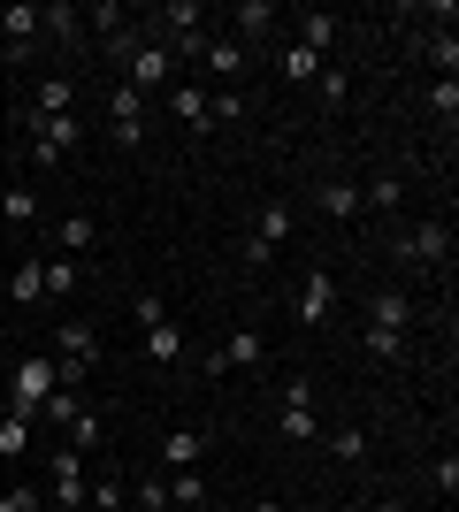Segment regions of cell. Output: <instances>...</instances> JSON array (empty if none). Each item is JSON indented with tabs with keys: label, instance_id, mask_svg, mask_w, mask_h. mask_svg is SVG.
<instances>
[{
	"label": "cell",
	"instance_id": "cell-1",
	"mask_svg": "<svg viewBox=\"0 0 459 512\" xmlns=\"http://www.w3.org/2000/svg\"><path fill=\"white\" fill-rule=\"evenodd\" d=\"M77 459H85V451H46V505H54V512H77L85 490H92Z\"/></svg>",
	"mask_w": 459,
	"mask_h": 512
},
{
	"label": "cell",
	"instance_id": "cell-2",
	"mask_svg": "<svg viewBox=\"0 0 459 512\" xmlns=\"http://www.w3.org/2000/svg\"><path fill=\"white\" fill-rule=\"evenodd\" d=\"M291 230H299L291 207H261V222H253V237H245V268H268V260L291 245Z\"/></svg>",
	"mask_w": 459,
	"mask_h": 512
},
{
	"label": "cell",
	"instance_id": "cell-3",
	"mask_svg": "<svg viewBox=\"0 0 459 512\" xmlns=\"http://www.w3.org/2000/svg\"><path fill=\"white\" fill-rule=\"evenodd\" d=\"M391 253H398V260H421V268H444V260H452V222H437V214H429V222H414V230H398Z\"/></svg>",
	"mask_w": 459,
	"mask_h": 512
},
{
	"label": "cell",
	"instance_id": "cell-4",
	"mask_svg": "<svg viewBox=\"0 0 459 512\" xmlns=\"http://www.w3.org/2000/svg\"><path fill=\"white\" fill-rule=\"evenodd\" d=\"M108 138H115L123 153L146 146V92H131V85H115V92H108Z\"/></svg>",
	"mask_w": 459,
	"mask_h": 512
},
{
	"label": "cell",
	"instance_id": "cell-5",
	"mask_svg": "<svg viewBox=\"0 0 459 512\" xmlns=\"http://www.w3.org/2000/svg\"><path fill=\"white\" fill-rule=\"evenodd\" d=\"M62 390V375H54V360H16V413L23 421H39V406Z\"/></svg>",
	"mask_w": 459,
	"mask_h": 512
},
{
	"label": "cell",
	"instance_id": "cell-6",
	"mask_svg": "<svg viewBox=\"0 0 459 512\" xmlns=\"http://www.w3.org/2000/svg\"><path fill=\"white\" fill-rule=\"evenodd\" d=\"M261 360H268V337H261V329H230L222 352L207 360V375H238V367H261Z\"/></svg>",
	"mask_w": 459,
	"mask_h": 512
},
{
	"label": "cell",
	"instance_id": "cell-7",
	"mask_svg": "<svg viewBox=\"0 0 459 512\" xmlns=\"http://www.w3.org/2000/svg\"><path fill=\"white\" fill-rule=\"evenodd\" d=\"M199 69H207V77H215V85L230 92V85L245 77V69H253V54H245L238 39H207V46H199Z\"/></svg>",
	"mask_w": 459,
	"mask_h": 512
},
{
	"label": "cell",
	"instance_id": "cell-8",
	"mask_svg": "<svg viewBox=\"0 0 459 512\" xmlns=\"http://www.w3.org/2000/svg\"><path fill=\"white\" fill-rule=\"evenodd\" d=\"M329 306H337V276H329V268H314V276L299 283V299H291V314H299L306 329H322V321H329Z\"/></svg>",
	"mask_w": 459,
	"mask_h": 512
},
{
	"label": "cell",
	"instance_id": "cell-9",
	"mask_svg": "<svg viewBox=\"0 0 459 512\" xmlns=\"http://www.w3.org/2000/svg\"><path fill=\"white\" fill-rule=\"evenodd\" d=\"M368 329H391V337H406V329H414V299H406L398 283H383V291L368 299Z\"/></svg>",
	"mask_w": 459,
	"mask_h": 512
},
{
	"label": "cell",
	"instance_id": "cell-10",
	"mask_svg": "<svg viewBox=\"0 0 459 512\" xmlns=\"http://www.w3.org/2000/svg\"><path fill=\"white\" fill-rule=\"evenodd\" d=\"M337 31H345V16H337V8H306V16H299V46L314 54V62H329Z\"/></svg>",
	"mask_w": 459,
	"mask_h": 512
},
{
	"label": "cell",
	"instance_id": "cell-11",
	"mask_svg": "<svg viewBox=\"0 0 459 512\" xmlns=\"http://www.w3.org/2000/svg\"><path fill=\"white\" fill-rule=\"evenodd\" d=\"M276 16H284L276 0H238V8H230V23H238V46H245V54L268 39V23H276Z\"/></svg>",
	"mask_w": 459,
	"mask_h": 512
},
{
	"label": "cell",
	"instance_id": "cell-12",
	"mask_svg": "<svg viewBox=\"0 0 459 512\" xmlns=\"http://www.w3.org/2000/svg\"><path fill=\"white\" fill-rule=\"evenodd\" d=\"M39 39H62V46H77V39H85V16H77L69 0H46V8H39Z\"/></svg>",
	"mask_w": 459,
	"mask_h": 512
},
{
	"label": "cell",
	"instance_id": "cell-13",
	"mask_svg": "<svg viewBox=\"0 0 459 512\" xmlns=\"http://www.w3.org/2000/svg\"><path fill=\"white\" fill-rule=\"evenodd\" d=\"M169 115L184 130H215V123H207V85H169Z\"/></svg>",
	"mask_w": 459,
	"mask_h": 512
},
{
	"label": "cell",
	"instance_id": "cell-14",
	"mask_svg": "<svg viewBox=\"0 0 459 512\" xmlns=\"http://www.w3.org/2000/svg\"><path fill=\"white\" fill-rule=\"evenodd\" d=\"M199 451H207V436H199V428H169V436H161V467H199Z\"/></svg>",
	"mask_w": 459,
	"mask_h": 512
},
{
	"label": "cell",
	"instance_id": "cell-15",
	"mask_svg": "<svg viewBox=\"0 0 459 512\" xmlns=\"http://www.w3.org/2000/svg\"><path fill=\"white\" fill-rule=\"evenodd\" d=\"M276 436H284V444H322V421H314V406H276Z\"/></svg>",
	"mask_w": 459,
	"mask_h": 512
},
{
	"label": "cell",
	"instance_id": "cell-16",
	"mask_svg": "<svg viewBox=\"0 0 459 512\" xmlns=\"http://www.w3.org/2000/svg\"><path fill=\"white\" fill-rule=\"evenodd\" d=\"M23 107H39V115H77V85H69V77H39V92Z\"/></svg>",
	"mask_w": 459,
	"mask_h": 512
},
{
	"label": "cell",
	"instance_id": "cell-17",
	"mask_svg": "<svg viewBox=\"0 0 459 512\" xmlns=\"http://www.w3.org/2000/svg\"><path fill=\"white\" fill-rule=\"evenodd\" d=\"M0 222H8V230H31V222H39V192H31V184H8V192H0Z\"/></svg>",
	"mask_w": 459,
	"mask_h": 512
},
{
	"label": "cell",
	"instance_id": "cell-18",
	"mask_svg": "<svg viewBox=\"0 0 459 512\" xmlns=\"http://www.w3.org/2000/svg\"><path fill=\"white\" fill-rule=\"evenodd\" d=\"M146 360L153 367H176V360H184V329H176V321H153V329H146Z\"/></svg>",
	"mask_w": 459,
	"mask_h": 512
},
{
	"label": "cell",
	"instance_id": "cell-19",
	"mask_svg": "<svg viewBox=\"0 0 459 512\" xmlns=\"http://www.w3.org/2000/svg\"><path fill=\"white\" fill-rule=\"evenodd\" d=\"M54 237H62L69 260H85L92 245H100V222H92V214H62V230H54Z\"/></svg>",
	"mask_w": 459,
	"mask_h": 512
},
{
	"label": "cell",
	"instance_id": "cell-20",
	"mask_svg": "<svg viewBox=\"0 0 459 512\" xmlns=\"http://www.w3.org/2000/svg\"><path fill=\"white\" fill-rule=\"evenodd\" d=\"M322 214H329V222H352V214H368V207H360V184L329 176V184H322Z\"/></svg>",
	"mask_w": 459,
	"mask_h": 512
},
{
	"label": "cell",
	"instance_id": "cell-21",
	"mask_svg": "<svg viewBox=\"0 0 459 512\" xmlns=\"http://www.w3.org/2000/svg\"><path fill=\"white\" fill-rule=\"evenodd\" d=\"M85 31H100V39H123V31H131V8H123V0H92V8H85Z\"/></svg>",
	"mask_w": 459,
	"mask_h": 512
},
{
	"label": "cell",
	"instance_id": "cell-22",
	"mask_svg": "<svg viewBox=\"0 0 459 512\" xmlns=\"http://www.w3.org/2000/svg\"><path fill=\"white\" fill-rule=\"evenodd\" d=\"M368 428H360V421H345V428H337V436H329V459H345V467H368Z\"/></svg>",
	"mask_w": 459,
	"mask_h": 512
},
{
	"label": "cell",
	"instance_id": "cell-23",
	"mask_svg": "<svg viewBox=\"0 0 459 512\" xmlns=\"http://www.w3.org/2000/svg\"><path fill=\"white\" fill-rule=\"evenodd\" d=\"M360 207H406V176H368V184H360Z\"/></svg>",
	"mask_w": 459,
	"mask_h": 512
},
{
	"label": "cell",
	"instance_id": "cell-24",
	"mask_svg": "<svg viewBox=\"0 0 459 512\" xmlns=\"http://www.w3.org/2000/svg\"><path fill=\"white\" fill-rule=\"evenodd\" d=\"M8 299H16V306H46V283H39V260H16V276H8Z\"/></svg>",
	"mask_w": 459,
	"mask_h": 512
},
{
	"label": "cell",
	"instance_id": "cell-25",
	"mask_svg": "<svg viewBox=\"0 0 459 512\" xmlns=\"http://www.w3.org/2000/svg\"><path fill=\"white\" fill-rule=\"evenodd\" d=\"M100 444H108V421H100L92 406H77V421H69V451H100Z\"/></svg>",
	"mask_w": 459,
	"mask_h": 512
},
{
	"label": "cell",
	"instance_id": "cell-26",
	"mask_svg": "<svg viewBox=\"0 0 459 512\" xmlns=\"http://www.w3.org/2000/svg\"><path fill=\"white\" fill-rule=\"evenodd\" d=\"M77 276H85L77 260H39V283H46V299H69V291H77Z\"/></svg>",
	"mask_w": 459,
	"mask_h": 512
},
{
	"label": "cell",
	"instance_id": "cell-27",
	"mask_svg": "<svg viewBox=\"0 0 459 512\" xmlns=\"http://www.w3.org/2000/svg\"><path fill=\"white\" fill-rule=\"evenodd\" d=\"M85 505H92V512H131V490H123L115 474H100V482L85 490Z\"/></svg>",
	"mask_w": 459,
	"mask_h": 512
},
{
	"label": "cell",
	"instance_id": "cell-28",
	"mask_svg": "<svg viewBox=\"0 0 459 512\" xmlns=\"http://www.w3.org/2000/svg\"><path fill=\"white\" fill-rule=\"evenodd\" d=\"M169 505L184 512V505H207V490H199V467H176L169 474Z\"/></svg>",
	"mask_w": 459,
	"mask_h": 512
},
{
	"label": "cell",
	"instance_id": "cell-29",
	"mask_svg": "<svg viewBox=\"0 0 459 512\" xmlns=\"http://www.w3.org/2000/svg\"><path fill=\"white\" fill-rule=\"evenodd\" d=\"M23 451H31V421L8 413V421H0V459H23Z\"/></svg>",
	"mask_w": 459,
	"mask_h": 512
},
{
	"label": "cell",
	"instance_id": "cell-30",
	"mask_svg": "<svg viewBox=\"0 0 459 512\" xmlns=\"http://www.w3.org/2000/svg\"><path fill=\"white\" fill-rule=\"evenodd\" d=\"M131 512H169V474H138V505Z\"/></svg>",
	"mask_w": 459,
	"mask_h": 512
},
{
	"label": "cell",
	"instance_id": "cell-31",
	"mask_svg": "<svg viewBox=\"0 0 459 512\" xmlns=\"http://www.w3.org/2000/svg\"><path fill=\"white\" fill-rule=\"evenodd\" d=\"M0 512H46V490H31V482H8V490H0Z\"/></svg>",
	"mask_w": 459,
	"mask_h": 512
},
{
	"label": "cell",
	"instance_id": "cell-32",
	"mask_svg": "<svg viewBox=\"0 0 459 512\" xmlns=\"http://www.w3.org/2000/svg\"><path fill=\"white\" fill-rule=\"evenodd\" d=\"M284 77H291V85H314V77H322V62H314L306 46H284Z\"/></svg>",
	"mask_w": 459,
	"mask_h": 512
},
{
	"label": "cell",
	"instance_id": "cell-33",
	"mask_svg": "<svg viewBox=\"0 0 459 512\" xmlns=\"http://www.w3.org/2000/svg\"><path fill=\"white\" fill-rule=\"evenodd\" d=\"M39 421L46 428H69V421H77V390H54V398L39 406Z\"/></svg>",
	"mask_w": 459,
	"mask_h": 512
},
{
	"label": "cell",
	"instance_id": "cell-34",
	"mask_svg": "<svg viewBox=\"0 0 459 512\" xmlns=\"http://www.w3.org/2000/svg\"><path fill=\"white\" fill-rule=\"evenodd\" d=\"M314 92H322V107H345L352 77H345V69H329V62H322V77H314Z\"/></svg>",
	"mask_w": 459,
	"mask_h": 512
},
{
	"label": "cell",
	"instance_id": "cell-35",
	"mask_svg": "<svg viewBox=\"0 0 459 512\" xmlns=\"http://www.w3.org/2000/svg\"><path fill=\"white\" fill-rule=\"evenodd\" d=\"M429 115H437V123H452V115H459V85H452V77L429 85Z\"/></svg>",
	"mask_w": 459,
	"mask_h": 512
},
{
	"label": "cell",
	"instance_id": "cell-36",
	"mask_svg": "<svg viewBox=\"0 0 459 512\" xmlns=\"http://www.w3.org/2000/svg\"><path fill=\"white\" fill-rule=\"evenodd\" d=\"M245 115V92H207V123H238Z\"/></svg>",
	"mask_w": 459,
	"mask_h": 512
},
{
	"label": "cell",
	"instance_id": "cell-37",
	"mask_svg": "<svg viewBox=\"0 0 459 512\" xmlns=\"http://www.w3.org/2000/svg\"><path fill=\"white\" fill-rule=\"evenodd\" d=\"M131 314H138V329H153V321H169V299H161V291H138Z\"/></svg>",
	"mask_w": 459,
	"mask_h": 512
},
{
	"label": "cell",
	"instance_id": "cell-38",
	"mask_svg": "<svg viewBox=\"0 0 459 512\" xmlns=\"http://www.w3.org/2000/svg\"><path fill=\"white\" fill-rule=\"evenodd\" d=\"M429 482H437V497H444V505H452V497H459V459H452V451H444L437 467H429Z\"/></svg>",
	"mask_w": 459,
	"mask_h": 512
},
{
	"label": "cell",
	"instance_id": "cell-39",
	"mask_svg": "<svg viewBox=\"0 0 459 512\" xmlns=\"http://www.w3.org/2000/svg\"><path fill=\"white\" fill-rule=\"evenodd\" d=\"M406 352V337H391V329H368V360H398Z\"/></svg>",
	"mask_w": 459,
	"mask_h": 512
},
{
	"label": "cell",
	"instance_id": "cell-40",
	"mask_svg": "<svg viewBox=\"0 0 459 512\" xmlns=\"http://www.w3.org/2000/svg\"><path fill=\"white\" fill-rule=\"evenodd\" d=\"M276 406H314V383H306V375H291V383L276 390Z\"/></svg>",
	"mask_w": 459,
	"mask_h": 512
},
{
	"label": "cell",
	"instance_id": "cell-41",
	"mask_svg": "<svg viewBox=\"0 0 459 512\" xmlns=\"http://www.w3.org/2000/svg\"><path fill=\"white\" fill-rule=\"evenodd\" d=\"M368 512H406V505H398V497H375V505Z\"/></svg>",
	"mask_w": 459,
	"mask_h": 512
},
{
	"label": "cell",
	"instance_id": "cell-42",
	"mask_svg": "<svg viewBox=\"0 0 459 512\" xmlns=\"http://www.w3.org/2000/svg\"><path fill=\"white\" fill-rule=\"evenodd\" d=\"M253 512H284V505H276V497H261V505H253Z\"/></svg>",
	"mask_w": 459,
	"mask_h": 512
},
{
	"label": "cell",
	"instance_id": "cell-43",
	"mask_svg": "<svg viewBox=\"0 0 459 512\" xmlns=\"http://www.w3.org/2000/svg\"><path fill=\"white\" fill-rule=\"evenodd\" d=\"M184 512H215V505H184Z\"/></svg>",
	"mask_w": 459,
	"mask_h": 512
}]
</instances>
